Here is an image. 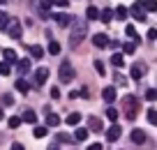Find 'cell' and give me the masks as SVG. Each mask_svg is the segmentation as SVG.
Wrapping results in <instances>:
<instances>
[{
    "label": "cell",
    "instance_id": "cell-40",
    "mask_svg": "<svg viewBox=\"0 0 157 150\" xmlns=\"http://www.w3.org/2000/svg\"><path fill=\"white\" fill-rule=\"evenodd\" d=\"M51 97H53V99H60V88H51Z\"/></svg>",
    "mask_w": 157,
    "mask_h": 150
},
{
    "label": "cell",
    "instance_id": "cell-43",
    "mask_svg": "<svg viewBox=\"0 0 157 150\" xmlns=\"http://www.w3.org/2000/svg\"><path fill=\"white\" fill-rule=\"evenodd\" d=\"M148 39H157V30H155V28L148 30Z\"/></svg>",
    "mask_w": 157,
    "mask_h": 150
},
{
    "label": "cell",
    "instance_id": "cell-6",
    "mask_svg": "<svg viewBox=\"0 0 157 150\" xmlns=\"http://www.w3.org/2000/svg\"><path fill=\"white\" fill-rule=\"evenodd\" d=\"M129 14H132L136 21H146V19H148V12L141 7V2H134V5L129 7Z\"/></svg>",
    "mask_w": 157,
    "mask_h": 150
},
{
    "label": "cell",
    "instance_id": "cell-33",
    "mask_svg": "<svg viewBox=\"0 0 157 150\" xmlns=\"http://www.w3.org/2000/svg\"><path fill=\"white\" fill-rule=\"evenodd\" d=\"M74 139H76V141H86V139H88V129H76Z\"/></svg>",
    "mask_w": 157,
    "mask_h": 150
},
{
    "label": "cell",
    "instance_id": "cell-17",
    "mask_svg": "<svg viewBox=\"0 0 157 150\" xmlns=\"http://www.w3.org/2000/svg\"><path fill=\"white\" fill-rule=\"evenodd\" d=\"M88 125H90V129H93V132H104V125H102L99 118H88Z\"/></svg>",
    "mask_w": 157,
    "mask_h": 150
},
{
    "label": "cell",
    "instance_id": "cell-48",
    "mask_svg": "<svg viewBox=\"0 0 157 150\" xmlns=\"http://www.w3.org/2000/svg\"><path fill=\"white\" fill-rule=\"evenodd\" d=\"M49 150H60V148H56V145H53V148H49Z\"/></svg>",
    "mask_w": 157,
    "mask_h": 150
},
{
    "label": "cell",
    "instance_id": "cell-47",
    "mask_svg": "<svg viewBox=\"0 0 157 150\" xmlns=\"http://www.w3.org/2000/svg\"><path fill=\"white\" fill-rule=\"evenodd\" d=\"M2 116H5V113H2V109H0V120H2Z\"/></svg>",
    "mask_w": 157,
    "mask_h": 150
},
{
    "label": "cell",
    "instance_id": "cell-32",
    "mask_svg": "<svg viewBox=\"0 0 157 150\" xmlns=\"http://www.w3.org/2000/svg\"><path fill=\"white\" fill-rule=\"evenodd\" d=\"M7 125H10V129H16V127L21 125V118L19 116H12L10 120H7Z\"/></svg>",
    "mask_w": 157,
    "mask_h": 150
},
{
    "label": "cell",
    "instance_id": "cell-36",
    "mask_svg": "<svg viewBox=\"0 0 157 150\" xmlns=\"http://www.w3.org/2000/svg\"><path fill=\"white\" fill-rule=\"evenodd\" d=\"M146 99H148V102H155V99H157V90H155V88L146 90Z\"/></svg>",
    "mask_w": 157,
    "mask_h": 150
},
{
    "label": "cell",
    "instance_id": "cell-27",
    "mask_svg": "<svg viewBox=\"0 0 157 150\" xmlns=\"http://www.w3.org/2000/svg\"><path fill=\"white\" fill-rule=\"evenodd\" d=\"M123 51H125L127 56H132L134 51H136V42H127V44H123Z\"/></svg>",
    "mask_w": 157,
    "mask_h": 150
},
{
    "label": "cell",
    "instance_id": "cell-19",
    "mask_svg": "<svg viewBox=\"0 0 157 150\" xmlns=\"http://www.w3.org/2000/svg\"><path fill=\"white\" fill-rule=\"evenodd\" d=\"M16 90L23 92V95H28V92H30V83L25 81V79H19V81H16Z\"/></svg>",
    "mask_w": 157,
    "mask_h": 150
},
{
    "label": "cell",
    "instance_id": "cell-12",
    "mask_svg": "<svg viewBox=\"0 0 157 150\" xmlns=\"http://www.w3.org/2000/svg\"><path fill=\"white\" fill-rule=\"evenodd\" d=\"M16 69H19V74H28V72H30V58L16 60Z\"/></svg>",
    "mask_w": 157,
    "mask_h": 150
},
{
    "label": "cell",
    "instance_id": "cell-7",
    "mask_svg": "<svg viewBox=\"0 0 157 150\" xmlns=\"http://www.w3.org/2000/svg\"><path fill=\"white\" fill-rule=\"evenodd\" d=\"M116 97H118V92H116V88H113V86H106L102 90V99L106 104H113V102H116Z\"/></svg>",
    "mask_w": 157,
    "mask_h": 150
},
{
    "label": "cell",
    "instance_id": "cell-4",
    "mask_svg": "<svg viewBox=\"0 0 157 150\" xmlns=\"http://www.w3.org/2000/svg\"><path fill=\"white\" fill-rule=\"evenodd\" d=\"M60 81L63 83H69V81H74V76H76V74H74V67L72 65L67 63V60H63V63H60Z\"/></svg>",
    "mask_w": 157,
    "mask_h": 150
},
{
    "label": "cell",
    "instance_id": "cell-5",
    "mask_svg": "<svg viewBox=\"0 0 157 150\" xmlns=\"http://www.w3.org/2000/svg\"><path fill=\"white\" fill-rule=\"evenodd\" d=\"M129 72H132V79H136V81H139V79H143V76L148 74V65L141 63V60H136V63L132 65V69H129Z\"/></svg>",
    "mask_w": 157,
    "mask_h": 150
},
{
    "label": "cell",
    "instance_id": "cell-2",
    "mask_svg": "<svg viewBox=\"0 0 157 150\" xmlns=\"http://www.w3.org/2000/svg\"><path fill=\"white\" fill-rule=\"evenodd\" d=\"M141 109V102H139L134 95H125L123 97V111L127 116V120H134L136 118V111Z\"/></svg>",
    "mask_w": 157,
    "mask_h": 150
},
{
    "label": "cell",
    "instance_id": "cell-15",
    "mask_svg": "<svg viewBox=\"0 0 157 150\" xmlns=\"http://www.w3.org/2000/svg\"><path fill=\"white\" fill-rule=\"evenodd\" d=\"M21 120H25V122H30V125H35V122H37V113L30 111V109H25L23 116H21Z\"/></svg>",
    "mask_w": 157,
    "mask_h": 150
},
{
    "label": "cell",
    "instance_id": "cell-25",
    "mask_svg": "<svg viewBox=\"0 0 157 150\" xmlns=\"http://www.w3.org/2000/svg\"><path fill=\"white\" fill-rule=\"evenodd\" d=\"M118 116H120V113H118V109H113V106H109V109H106V118H109L111 122H116V120H118Z\"/></svg>",
    "mask_w": 157,
    "mask_h": 150
},
{
    "label": "cell",
    "instance_id": "cell-42",
    "mask_svg": "<svg viewBox=\"0 0 157 150\" xmlns=\"http://www.w3.org/2000/svg\"><path fill=\"white\" fill-rule=\"evenodd\" d=\"M51 2H53V5H58V7H67L69 0H51Z\"/></svg>",
    "mask_w": 157,
    "mask_h": 150
},
{
    "label": "cell",
    "instance_id": "cell-13",
    "mask_svg": "<svg viewBox=\"0 0 157 150\" xmlns=\"http://www.w3.org/2000/svg\"><path fill=\"white\" fill-rule=\"evenodd\" d=\"M132 141L136 145H143V143H146V134H143L141 129H132Z\"/></svg>",
    "mask_w": 157,
    "mask_h": 150
},
{
    "label": "cell",
    "instance_id": "cell-1",
    "mask_svg": "<svg viewBox=\"0 0 157 150\" xmlns=\"http://www.w3.org/2000/svg\"><path fill=\"white\" fill-rule=\"evenodd\" d=\"M86 35H88V21H83V19H74V21H72V33H69V46L76 48L78 44L83 42Z\"/></svg>",
    "mask_w": 157,
    "mask_h": 150
},
{
    "label": "cell",
    "instance_id": "cell-11",
    "mask_svg": "<svg viewBox=\"0 0 157 150\" xmlns=\"http://www.w3.org/2000/svg\"><path fill=\"white\" fill-rule=\"evenodd\" d=\"M46 79H49V69L46 67H39L37 72H35V83H37V86H44Z\"/></svg>",
    "mask_w": 157,
    "mask_h": 150
},
{
    "label": "cell",
    "instance_id": "cell-10",
    "mask_svg": "<svg viewBox=\"0 0 157 150\" xmlns=\"http://www.w3.org/2000/svg\"><path fill=\"white\" fill-rule=\"evenodd\" d=\"M53 19H56V23H58L60 28H67V25H72L74 16H72V14H56Z\"/></svg>",
    "mask_w": 157,
    "mask_h": 150
},
{
    "label": "cell",
    "instance_id": "cell-31",
    "mask_svg": "<svg viewBox=\"0 0 157 150\" xmlns=\"http://www.w3.org/2000/svg\"><path fill=\"white\" fill-rule=\"evenodd\" d=\"M49 53L51 56H58L60 53V44L58 42H49Z\"/></svg>",
    "mask_w": 157,
    "mask_h": 150
},
{
    "label": "cell",
    "instance_id": "cell-23",
    "mask_svg": "<svg viewBox=\"0 0 157 150\" xmlns=\"http://www.w3.org/2000/svg\"><path fill=\"white\" fill-rule=\"evenodd\" d=\"M65 122H67V125H78V122H81V113H76V111H74V113H69Z\"/></svg>",
    "mask_w": 157,
    "mask_h": 150
},
{
    "label": "cell",
    "instance_id": "cell-38",
    "mask_svg": "<svg viewBox=\"0 0 157 150\" xmlns=\"http://www.w3.org/2000/svg\"><path fill=\"white\" fill-rule=\"evenodd\" d=\"M95 69H97V72L102 74V76L106 74V67H104V63H102V60H95Z\"/></svg>",
    "mask_w": 157,
    "mask_h": 150
},
{
    "label": "cell",
    "instance_id": "cell-16",
    "mask_svg": "<svg viewBox=\"0 0 157 150\" xmlns=\"http://www.w3.org/2000/svg\"><path fill=\"white\" fill-rule=\"evenodd\" d=\"M58 122H60L58 113H53V111H46V127H56Z\"/></svg>",
    "mask_w": 157,
    "mask_h": 150
},
{
    "label": "cell",
    "instance_id": "cell-39",
    "mask_svg": "<svg viewBox=\"0 0 157 150\" xmlns=\"http://www.w3.org/2000/svg\"><path fill=\"white\" fill-rule=\"evenodd\" d=\"M116 83H118V86H123V88H125V86H127V79H125L123 74H116Z\"/></svg>",
    "mask_w": 157,
    "mask_h": 150
},
{
    "label": "cell",
    "instance_id": "cell-20",
    "mask_svg": "<svg viewBox=\"0 0 157 150\" xmlns=\"http://www.w3.org/2000/svg\"><path fill=\"white\" fill-rule=\"evenodd\" d=\"M2 56H5V63H16V51L14 48H5V51H2Z\"/></svg>",
    "mask_w": 157,
    "mask_h": 150
},
{
    "label": "cell",
    "instance_id": "cell-22",
    "mask_svg": "<svg viewBox=\"0 0 157 150\" xmlns=\"http://www.w3.org/2000/svg\"><path fill=\"white\" fill-rule=\"evenodd\" d=\"M30 53H33V58H44V48L39 46V44H33V46H30Z\"/></svg>",
    "mask_w": 157,
    "mask_h": 150
},
{
    "label": "cell",
    "instance_id": "cell-3",
    "mask_svg": "<svg viewBox=\"0 0 157 150\" xmlns=\"http://www.w3.org/2000/svg\"><path fill=\"white\" fill-rule=\"evenodd\" d=\"M5 30H7V35H10L12 39H21V21H19V19L10 16V21H7Z\"/></svg>",
    "mask_w": 157,
    "mask_h": 150
},
{
    "label": "cell",
    "instance_id": "cell-34",
    "mask_svg": "<svg viewBox=\"0 0 157 150\" xmlns=\"http://www.w3.org/2000/svg\"><path fill=\"white\" fill-rule=\"evenodd\" d=\"M51 7H53L51 0H42V2H39V10H42V12H51Z\"/></svg>",
    "mask_w": 157,
    "mask_h": 150
},
{
    "label": "cell",
    "instance_id": "cell-44",
    "mask_svg": "<svg viewBox=\"0 0 157 150\" xmlns=\"http://www.w3.org/2000/svg\"><path fill=\"white\" fill-rule=\"evenodd\" d=\"M2 102H5L7 106H10V104H14V99H12V95H5V97H2Z\"/></svg>",
    "mask_w": 157,
    "mask_h": 150
},
{
    "label": "cell",
    "instance_id": "cell-28",
    "mask_svg": "<svg viewBox=\"0 0 157 150\" xmlns=\"http://www.w3.org/2000/svg\"><path fill=\"white\" fill-rule=\"evenodd\" d=\"M86 16H88L90 21H93V19H99V10H97V7H88V10H86Z\"/></svg>",
    "mask_w": 157,
    "mask_h": 150
},
{
    "label": "cell",
    "instance_id": "cell-41",
    "mask_svg": "<svg viewBox=\"0 0 157 150\" xmlns=\"http://www.w3.org/2000/svg\"><path fill=\"white\" fill-rule=\"evenodd\" d=\"M58 141H60V143H69V141H72V139H69L67 134H58Z\"/></svg>",
    "mask_w": 157,
    "mask_h": 150
},
{
    "label": "cell",
    "instance_id": "cell-8",
    "mask_svg": "<svg viewBox=\"0 0 157 150\" xmlns=\"http://www.w3.org/2000/svg\"><path fill=\"white\" fill-rule=\"evenodd\" d=\"M109 42H111V39H109L104 33H97V35H93V44H95L97 48H106V46H109Z\"/></svg>",
    "mask_w": 157,
    "mask_h": 150
},
{
    "label": "cell",
    "instance_id": "cell-24",
    "mask_svg": "<svg viewBox=\"0 0 157 150\" xmlns=\"http://www.w3.org/2000/svg\"><path fill=\"white\" fill-rule=\"evenodd\" d=\"M127 14H129V10H127V7H123V5H118V7H116V16H118L120 21H123V19H127Z\"/></svg>",
    "mask_w": 157,
    "mask_h": 150
},
{
    "label": "cell",
    "instance_id": "cell-18",
    "mask_svg": "<svg viewBox=\"0 0 157 150\" xmlns=\"http://www.w3.org/2000/svg\"><path fill=\"white\" fill-rule=\"evenodd\" d=\"M99 21H104V23H111V21H113V12L109 10V7H104V10L99 12Z\"/></svg>",
    "mask_w": 157,
    "mask_h": 150
},
{
    "label": "cell",
    "instance_id": "cell-37",
    "mask_svg": "<svg viewBox=\"0 0 157 150\" xmlns=\"http://www.w3.org/2000/svg\"><path fill=\"white\" fill-rule=\"evenodd\" d=\"M7 21H10V14H5V12H0V30H5Z\"/></svg>",
    "mask_w": 157,
    "mask_h": 150
},
{
    "label": "cell",
    "instance_id": "cell-45",
    "mask_svg": "<svg viewBox=\"0 0 157 150\" xmlns=\"http://www.w3.org/2000/svg\"><path fill=\"white\" fill-rule=\"evenodd\" d=\"M88 150H102V143H90Z\"/></svg>",
    "mask_w": 157,
    "mask_h": 150
},
{
    "label": "cell",
    "instance_id": "cell-14",
    "mask_svg": "<svg viewBox=\"0 0 157 150\" xmlns=\"http://www.w3.org/2000/svg\"><path fill=\"white\" fill-rule=\"evenodd\" d=\"M111 65H113L116 69H120V67L125 65V56H123V53H113V56H111Z\"/></svg>",
    "mask_w": 157,
    "mask_h": 150
},
{
    "label": "cell",
    "instance_id": "cell-29",
    "mask_svg": "<svg viewBox=\"0 0 157 150\" xmlns=\"http://www.w3.org/2000/svg\"><path fill=\"white\" fill-rule=\"evenodd\" d=\"M49 134V127H35V136H37V139H44V136Z\"/></svg>",
    "mask_w": 157,
    "mask_h": 150
},
{
    "label": "cell",
    "instance_id": "cell-46",
    "mask_svg": "<svg viewBox=\"0 0 157 150\" xmlns=\"http://www.w3.org/2000/svg\"><path fill=\"white\" fill-rule=\"evenodd\" d=\"M10 150H25V148H23L21 143H12V148H10Z\"/></svg>",
    "mask_w": 157,
    "mask_h": 150
},
{
    "label": "cell",
    "instance_id": "cell-26",
    "mask_svg": "<svg viewBox=\"0 0 157 150\" xmlns=\"http://www.w3.org/2000/svg\"><path fill=\"white\" fill-rule=\"evenodd\" d=\"M125 35H127V37H134V42H139V35H136V30H134V25H125Z\"/></svg>",
    "mask_w": 157,
    "mask_h": 150
},
{
    "label": "cell",
    "instance_id": "cell-35",
    "mask_svg": "<svg viewBox=\"0 0 157 150\" xmlns=\"http://www.w3.org/2000/svg\"><path fill=\"white\" fill-rule=\"evenodd\" d=\"M12 72V67H10V63H5V60H2V63H0V74H2V76H7V74Z\"/></svg>",
    "mask_w": 157,
    "mask_h": 150
},
{
    "label": "cell",
    "instance_id": "cell-9",
    "mask_svg": "<svg viewBox=\"0 0 157 150\" xmlns=\"http://www.w3.org/2000/svg\"><path fill=\"white\" fill-rule=\"evenodd\" d=\"M120 134H123V129H120V127H118L116 122H113V125L106 129V139L111 141V143H113V141H118V139H120Z\"/></svg>",
    "mask_w": 157,
    "mask_h": 150
},
{
    "label": "cell",
    "instance_id": "cell-21",
    "mask_svg": "<svg viewBox=\"0 0 157 150\" xmlns=\"http://www.w3.org/2000/svg\"><path fill=\"white\" fill-rule=\"evenodd\" d=\"M141 7L146 12H157V0H141Z\"/></svg>",
    "mask_w": 157,
    "mask_h": 150
},
{
    "label": "cell",
    "instance_id": "cell-30",
    "mask_svg": "<svg viewBox=\"0 0 157 150\" xmlns=\"http://www.w3.org/2000/svg\"><path fill=\"white\" fill-rule=\"evenodd\" d=\"M148 122L157 125V109H148Z\"/></svg>",
    "mask_w": 157,
    "mask_h": 150
}]
</instances>
